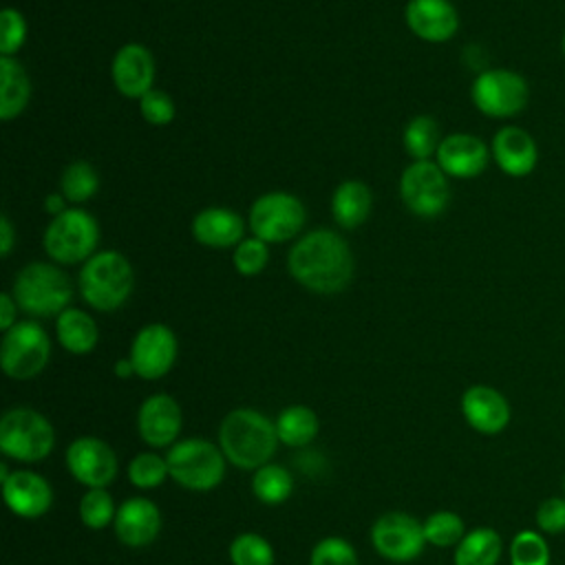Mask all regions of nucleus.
Segmentation results:
<instances>
[{
  "mask_svg": "<svg viewBox=\"0 0 565 565\" xmlns=\"http://www.w3.org/2000/svg\"><path fill=\"white\" fill-rule=\"evenodd\" d=\"M470 97L477 110H481L486 117L510 119L527 106L530 86L516 71L488 68L472 82Z\"/></svg>",
  "mask_w": 565,
  "mask_h": 565,
  "instance_id": "8",
  "label": "nucleus"
},
{
  "mask_svg": "<svg viewBox=\"0 0 565 565\" xmlns=\"http://www.w3.org/2000/svg\"><path fill=\"white\" fill-rule=\"evenodd\" d=\"M269 260L267 243L260 238H243L234 249V267L243 276H256Z\"/></svg>",
  "mask_w": 565,
  "mask_h": 565,
  "instance_id": "38",
  "label": "nucleus"
},
{
  "mask_svg": "<svg viewBox=\"0 0 565 565\" xmlns=\"http://www.w3.org/2000/svg\"><path fill=\"white\" fill-rule=\"evenodd\" d=\"M510 565H550V547L534 530L519 532L510 543Z\"/></svg>",
  "mask_w": 565,
  "mask_h": 565,
  "instance_id": "36",
  "label": "nucleus"
},
{
  "mask_svg": "<svg viewBox=\"0 0 565 565\" xmlns=\"http://www.w3.org/2000/svg\"><path fill=\"white\" fill-rule=\"evenodd\" d=\"M437 166L455 179L479 177L490 161L488 146L470 132H452L437 148Z\"/></svg>",
  "mask_w": 565,
  "mask_h": 565,
  "instance_id": "15",
  "label": "nucleus"
},
{
  "mask_svg": "<svg viewBox=\"0 0 565 565\" xmlns=\"http://www.w3.org/2000/svg\"><path fill=\"white\" fill-rule=\"evenodd\" d=\"M13 243H15V234H13V225L11 221L2 214L0 216V254L7 258L13 249Z\"/></svg>",
  "mask_w": 565,
  "mask_h": 565,
  "instance_id": "43",
  "label": "nucleus"
},
{
  "mask_svg": "<svg viewBox=\"0 0 565 565\" xmlns=\"http://www.w3.org/2000/svg\"><path fill=\"white\" fill-rule=\"evenodd\" d=\"M289 271L294 280L316 294H338L353 278V254L335 232L313 230L291 247Z\"/></svg>",
  "mask_w": 565,
  "mask_h": 565,
  "instance_id": "1",
  "label": "nucleus"
},
{
  "mask_svg": "<svg viewBox=\"0 0 565 565\" xmlns=\"http://www.w3.org/2000/svg\"><path fill=\"white\" fill-rule=\"evenodd\" d=\"M375 552L388 561L404 563L422 554L426 536L424 523L406 512H386L371 527Z\"/></svg>",
  "mask_w": 565,
  "mask_h": 565,
  "instance_id": "12",
  "label": "nucleus"
},
{
  "mask_svg": "<svg viewBox=\"0 0 565 565\" xmlns=\"http://www.w3.org/2000/svg\"><path fill=\"white\" fill-rule=\"evenodd\" d=\"M177 360V335L166 324H146L132 340L130 362L143 380L163 377Z\"/></svg>",
  "mask_w": 565,
  "mask_h": 565,
  "instance_id": "13",
  "label": "nucleus"
},
{
  "mask_svg": "<svg viewBox=\"0 0 565 565\" xmlns=\"http://www.w3.org/2000/svg\"><path fill=\"white\" fill-rule=\"evenodd\" d=\"M99 241V227L93 214L79 207H71L60 216H53L44 232L46 254L62 265H75L88 260L95 254Z\"/></svg>",
  "mask_w": 565,
  "mask_h": 565,
  "instance_id": "7",
  "label": "nucleus"
},
{
  "mask_svg": "<svg viewBox=\"0 0 565 565\" xmlns=\"http://www.w3.org/2000/svg\"><path fill=\"white\" fill-rule=\"evenodd\" d=\"M424 536H426V543L435 547H450L466 536V527L459 514L439 510L424 521Z\"/></svg>",
  "mask_w": 565,
  "mask_h": 565,
  "instance_id": "32",
  "label": "nucleus"
},
{
  "mask_svg": "<svg viewBox=\"0 0 565 565\" xmlns=\"http://www.w3.org/2000/svg\"><path fill=\"white\" fill-rule=\"evenodd\" d=\"M536 525L545 534L565 532V497H550L536 510Z\"/></svg>",
  "mask_w": 565,
  "mask_h": 565,
  "instance_id": "41",
  "label": "nucleus"
},
{
  "mask_svg": "<svg viewBox=\"0 0 565 565\" xmlns=\"http://www.w3.org/2000/svg\"><path fill=\"white\" fill-rule=\"evenodd\" d=\"M139 110H141V117L148 121V124H154V126H166L174 119V102L172 97L166 93V90H148L141 99H139Z\"/></svg>",
  "mask_w": 565,
  "mask_h": 565,
  "instance_id": "40",
  "label": "nucleus"
},
{
  "mask_svg": "<svg viewBox=\"0 0 565 565\" xmlns=\"http://www.w3.org/2000/svg\"><path fill=\"white\" fill-rule=\"evenodd\" d=\"M245 234V221L227 207H205L192 221V236L205 245L225 249L238 245Z\"/></svg>",
  "mask_w": 565,
  "mask_h": 565,
  "instance_id": "23",
  "label": "nucleus"
},
{
  "mask_svg": "<svg viewBox=\"0 0 565 565\" xmlns=\"http://www.w3.org/2000/svg\"><path fill=\"white\" fill-rule=\"evenodd\" d=\"M161 530L159 508L146 497L126 499L115 514V534L126 547L150 545Z\"/></svg>",
  "mask_w": 565,
  "mask_h": 565,
  "instance_id": "20",
  "label": "nucleus"
},
{
  "mask_svg": "<svg viewBox=\"0 0 565 565\" xmlns=\"http://www.w3.org/2000/svg\"><path fill=\"white\" fill-rule=\"evenodd\" d=\"M26 40V22L18 9H2L0 13V55L11 57Z\"/></svg>",
  "mask_w": 565,
  "mask_h": 565,
  "instance_id": "39",
  "label": "nucleus"
},
{
  "mask_svg": "<svg viewBox=\"0 0 565 565\" xmlns=\"http://www.w3.org/2000/svg\"><path fill=\"white\" fill-rule=\"evenodd\" d=\"M170 477L166 457H159L154 452H139L128 463V479L132 486L141 490H150L161 486Z\"/></svg>",
  "mask_w": 565,
  "mask_h": 565,
  "instance_id": "34",
  "label": "nucleus"
},
{
  "mask_svg": "<svg viewBox=\"0 0 565 565\" xmlns=\"http://www.w3.org/2000/svg\"><path fill=\"white\" fill-rule=\"evenodd\" d=\"M13 298L29 316L51 318L68 309L73 287L60 267L51 263H29L13 280Z\"/></svg>",
  "mask_w": 565,
  "mask_h": 565,
  "instance_id": "4",
  "label": "nucleus"
},
{
  "mask_svg": "<svg viewBox=\"0 0 565 565\" xmlns=\"http://www.w3.org/2000/svg\"><path fill=\"white\" fill-rule=\"evenodd\" d=\"M2 497L7 508L22 519H38L49 512L53 490L49 481L31 470H15L2 481Z\"/></svg>",
  "mask_w": 565,
  "mask_h": 565,
  "instance_id": "16",
  "label": "nucleus"
},
{
  "mask_svg": "<svg viewBox=\"0 0 565 565\" xmlns=\"http://www.w3.org/2000/svg\"><path fill=\"white\" fill-rule=\"evenodd\" d=\"M441 143L439 124L428 115L413 117L404 128V148L415 161H426L430 154H437Z\"/></svg>",
  "mask_w": 565,
  "mask_h": 565,
  "instance_id": "30",
  "label": "nucleus"
},
{
  "mask_svg": "<svg viewBox=\"0 0 565 565\" xmlns=\"http://www.w3.org/2000/svg\"><path fill=\"white\" fill-rule=\"evenodd\" d=\"M64 203H66L64 194H49V196H46V212L60 216L62 212H66V205H64Z\"/></svg>",
  "mask_w": 565,
  "mask_h": 565,
  "instance_id": "44",
  "label": "nucleus"
},
{
  "mask_svg": "<svg viewBox=\"0 0 565 565\" xmlns=\"http://www.w3.org/2000/svg\"><path fill=\"white\" fill-rule=\"evenodd\" d=\"M55 333L60 344L75 355L90 353L97 344V324L95 320L82 309H64L55 320Z\"/></svg>",
  "mask_w": 565,
  "mask_h": 565,
  "instance_id": "26",
  "label": "nucleus"
},
{
  "mask_svg": "<svg viewBox=\"0 0 565 565\" xmlns=\"http://www.w3.org/2000/svg\"><path fill=\"white\" fill-rule=\"evenodd\" d=\"M60 188H62V194L66 201L84 203L97 192L99 177L88 161H73L64 168Z\"/></svg>",
  "mask_w": 565,
  "mask_h": 565,
  "instance_id": "31",
  "label": "nucleus"
},
{
  "mask_svg": "<svg viewBox=\"0 0 565 565\" xmlns=\"http://www.w3.org/2000/svg\"><path fill=\"white\" fill-rule=\"evenodd\" d=\"M371 205H373V194L369 185L362 181L349 179L335 188L331 199V214L338 221V225L353 230L369 218Z\"/></svg>",
  "mask_w": 565,
  "mask_h": 565,
  "instance_id": "25",
  "label": "nucleus"
},
{
  "mask_svg": "<svg viewBox=\"0 0 565 565\" xmlns=\"http://www.w3.org/2000/svg\"><path fill=\"white\" fill-rule=\"evenodd\" d=\"M291 490H294V479L289 470H285L278 463H265L252 477V492L256 494L258 501L267 505L282 503L285 499H289Z\"/></svg>",
  "mask_w": 565,
  "mask_h": 565,
  "instance_id": "29",
  "label": "nucleus"
},
{
  "mask_svg": "<svg viewBox=\"0 0 565 565\" xmlns=\"http://www.w3.org/2000/svg\"><path fill=\"white\" fill-rule=\"evenodd\" d=\"M9 477V468H7V463H0V479L4 481Z\"/></svg>",
  "mask_w": 565,
  "mask_h": 565,
  "instance_id": "46",
  "label": "nucleus"
},
{
  "mask_svg": "<svg viewBox=\"0 0 565 565\" xmlns=\"http://www.w3.org/2000/svg\"><path fill=\"white\" fill-rule=\"evenodd\" d=\"M137 430L152 448L170 446L181 430V408L177 399L166 393L150 395L137 413Z\"/></svg>",
  "mask_w": 565,
  "mask_h": 565,
  "instance_id": "18",
  "label": "nucleus"
},
{
  "mask_svg": "<svg viewBox=\"0 0 565 565\" xmlns=\"http://www.w3.org/2000/svg\"><path fill=\"white\" fill-rule=\"evenodd\" d=\"M55 446V430L51 422L33 408H11L0 419V450L24 463L42 461Z\"/></svg>",
  "mask_w": 565,
  "mask_h": 565,
  "instance_id": "6",
  "label": "nucleus"
},
{
  "mask_svg": "<svg viewBox=\"0 0 565 565\" xmlns=\"http://www.w3.org/2000/svg\"><path fill=\"white\" fill-rule=\"evenodd\" d=\"M166 461L170 479H174L179 486L194 492H207L223 481L227 459L221 446H214L201 437H192L177 441L168 450Z\"/></svg>",
  "mask_w": 565,
  "mask_h": 565,
  "instance_id": "5",
  "label": "nucleus"
},
{
  "mask_svg": "<svg viewBox=\"0 0 565 565\" xmlns=\"http://www.w3.org/2000/svg\"><path fill=\"white\" fill-rule=\"evenodd\" d=\"M49 358L51 340L38 322L22 320L4 331L0 344V366L9 377L31 380L46 366Z\"/></svg>",
  "mask_w": 565,
  "mask_h": 565,
  "instance_id": "9",
  "label": "nucleus"
},
{
  "mask_svg": "<svg viewBox=\"0 0 565 565\" xmlns=\"http://www.w3.org/2000/svg\"><path fill=\"white\" fill-rule=\"evenodd\" d=\"M307 212L298 196L289 192H267L249 210V230L265 243H285L305 225Z\"/></svg>",
  "mask_w": 565,
  "mask_h": 565,
  "instance_id": "10",
  "label": "nucleus"
},
{
  "mask_svg": "<svg viewBox=\"0 0 565 565\" xmlns=\"http://www.w3.org/2000/svg\"><path fill=\"white\" fill-rule=\"evenodd\" d=\"M501 547V536L492 527H475L457 543L455 565H497Z\"/></svg>",
  "mask_w": 565,
  "mask_h": 565,
  "instance_id": "27",
  "label": "nucleus"
},
{
  "mask_svg": "<svg viewBox=\"0 0 565 565\" xmlns=\"http://www.w3.org/2000/svg\"><path fill=\"white\" fill-rule=\"evenodd\" d=\"M276 433L278 439L285 446H307L309 441H313V437L318 435L320 422L318 415L302 404H291L287 406L278 417H276Z\"/></svg>",
  "mask_w": 565,
  "mask_h": 565,
  "instance_id": "28",
  "label": "nucleus"
},
{
  "mask_svg": "<svg viewBox=\"0 0 565 565\" xmlns=\"http://www.w3.org/2000/svg\"><path fill=\"white\" fill-rule=\"evenodd\" d=\"M71 475L86 488H106L117 475V457L99 437H77L66 450Z\"/></svg>",
  "mask_w": 565,
  "mask_h": 565,
  "instance_id": "14",
  "label": "nucleus"
},
{
  "mask_svg": "<svg viewBox=\"0 0 565 565\" xmlns=\"http://www.w3.org/2000/svg\"><path fill=\"white\" fill-rule=\"evenodd\" d=\"M309 565H358V554L349 541L327 536L313 545Z\"/></svg>",
  "mask_w": 565,
  "mask_h": 565,
  "instance_id": "37",
  "label": "nucleus"
},
{
  "mask_svg": "<svg viewBox=\"0 0 565 565\" xmlns=\"http://www.w3.org/2000/svg\"><path fill=\"white\" fill-rule=\"evenodd\" d=\"M135 285L128 258L115 249L93 254L79 271L82 298L97 311L119 309Z\"/></svg>",
  "mask_w": 565,
  "mask_h": 565,
  "instance_id": "3",
  "label": "nucleus"
},
{
  "mask_svg": "<svg viewBox=\"0 0 565 565\" xmlns=\"http://www.w3.org/2000/svg\"><path fill=\"white\" fill-rule=\"evenodd\" d=\"M15 313H18V302L11 294L0 296V329L9 331L15 324Z\"/></svg>",
  "mask_w": 565,
  "mask_h": 565,
  "instance_id": "42",
  "label": "nucleus"
},
{
  "mask_svg": "<svg viewBox=\"0 0 565 565\" xmlns=\"http://www.w3.org/2000/svg\"><path fill=\"white\" fill-rule=\"evenodd\" d=\"M461 413L470 428L483 435L501 433L510 422L508 399L492 386L475 384L461 395Z\"/></svg>",
  "mask_w": 565,
  "mask_h": 565,
  "instance_id": "19",
  "label": "nucleus"
},
{
  "mask_svg": "<svg viewBox=\"0 0 565 565\" xmlns=\"http://www.w3.org/2000/svg\"><path fill=\"white\" fill-rule=\"evenodd\" d=\"M117 508L104 488H88L79 501V519L88 530H102L115 521Z\"/></svg>",
  "mask_w": 565,
  "mask_h": 565,
  "instance_id": "35",
  "label": "nucleus"
},
{
  "mask_svg": "<svg viewBox=\"0 0 565 565\" xmlns=\"http://www.w3.org/2000/svg\"><path fill=\"white\" fill-rule=\"evenodd\" d=\"M497 166L508 177H527L539 163V146L521 126H503L492 137L490 148Z\"/></svg>",
  "mask_w": 565,
  "mask_h": 565,
  "instance_id": "17",
  "label": "nucleus"
},
{
  "mask_svg": "<svg viewBox=\"0 0 565 565\" xmlns=\"http://www.w3.org/2000/svg\"><path fill=\"white\" fill-rule=\"evenodd\" d=\"M563 492H565V479H563Z\"/></svg>",
  "mask_w": 565,
  "mask_h": 565,
  "instance_id": "48",
  "label": "nucleus"
},
{
  "mask_svg": "<svg viewBox=\"0 0 565 565\" xmlns=\"http://www.w3.org/2000/svg\"><path fill=\"white\" fill-rule=\"evenodd\" d=\"M115 373H117V377H130V375H135V366H132L130 358H128V360H117Z\"/></svg>",
  "mask_w": 565,
  "mask_h": 565,
  "instance_id": "45",
  "label": "nucleus"
},
{
  "mask_svg": "<svg viewBox=\"0 0 565 565\" xmlns=\"http://www.w3.org/2000/svg\"><path fill=\"white\" fill-rule=\"evenodd\" d=\"M152 79H154L152 53L137 42L124 44L113 60V82L117 90L124 97L141 99L148 90H152Z\"/></svg>",
  "mask_w": 565,
  "mask_h": 565,
  "instance_id": "21",
  "label": "nucleus"
},
{
  "mask_svg": "<svg viewBox=\"0 0 565 565\" xmlns=\"http://www.w3.org/2000/svg\"><path fill=\"white\" fill-rule=\"evenodd\" d=\"M446 177L448 174L430 159L408 166L399 179V196L404 205L422 218H433L441 214L450 201V188Z\"/></svg>",
  "mask_w": 565,
  "mask_h": 565,
  "instance_id": "11",
  "label": "nucleus"
},
{
  "mask_svg": "<svg viewBox=\"0 0 565 565\" xmlns=\"http://www.w3.org/2000/svg\"><path fill=\"white\" fill-rule=\"evenodd\" d=\"M230 561L232 565H274V550L265 536L243 532L230 545Z\"/></svg>",
  "mask_w": 565,
  "mask_h": 565,
  "instance_id": "33",
  "label": "nucleus"
},
{
  "mask_svg": "<svg viewBox=\"0 0 565 565\" xmlns=\"http://www.w3.org/2000/svg\"><path fill=\"white\" fill-rule=\"evenodd\" d=\"M31 82L26 71L13 57L0 55V119H15L29 104Z\"/></svg>",
  "mask_w": 565,
  "mask_h": 565,
  "instance_id": "24",
  "label": "nucleus"
},
{
  "mask_svg": "<svg viewBox=\"0 0 565 565\" xmlns=\"http://www.w3.org/2000/svg\"><path fill=\"white\" fill-rule=\"evenodd\" d=\"M406 24L426 42H446L459 29V13L450 0H411Z\"/></svg>",
  "mask_w": 565,
  "mask_h": 565,
  "instance_id": "22",
  "label": "nucleus"
},
{
  "mask_svg": "<svg viewBox=\"0 0 565 565\" xmlns=\"http://www.w3.org/2000/svg\"><path fill=\"white\" fill-rule=\"evenodd\" d=\"M561 51H563V57H565V35H563V42H561Z\"/></svg>",
  "mask_w": 565,
  "mask_h": 565,
  "instance_id": "47",
  "label": "nucleus"
},
{
  "mask_svg": "<svg viewBox=\"0 0 565 565\" xmlns=\"http://www.w3.org/2000/svg\"><path fill=\"white\" fill-rule=\"evenodd\" d=\"M278 441L276 424L254 408H234L218 426V446L225 459L243 470L269 463Z\"/></svg>",
  "mask_w": 565,
  "mask_h": 565,
  "instance_id": "2",
  "label": "nucleus"
}]
</instances>
